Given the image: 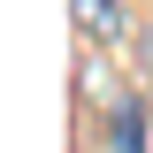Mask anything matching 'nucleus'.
<instances>
[{"instance_id":"3","label":"nucleus","mask_w":153,"mask_h":153,"mask_svg":"<svg viewBox=\"0 0 153 153\" xmlns=\"http://www.w3.org/2000/svg\"><path fill=\"white\" fill-rule=\"evenodd\" d=\"M138 69L153 76V31H138Z\"/></svg>"},{"instance_id":"1","label":"nucleus","mask_w":153,"mask_h":153,"mask_svg":"<svg viewBox=\"0 0 153 153\" xmlns=\"http://www.w3.org/2000/svg\"><path fill=\"white\" fill-rule=\"evenodd\" d=\"M107 153H153V130H146V100H115Z\"/></svg>"},{"instance_id":"2","label":"nucleus","mask_w":153,"mask_h":153,"mask_svg":"<svg viewBox=\"0 0 153 153\" xmlns=\"http://www.w3.org/2000/svg\"><path fill=\"white\" fill-rule=\"evenodd\" d=\"M76 31L84 38H123V0H76Z\"/></svg>"}]
</instances>
